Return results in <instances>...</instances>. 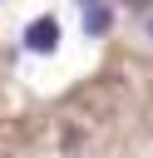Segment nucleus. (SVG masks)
I'll return each mask as SVG.
<instances>
[{"mask_svg": "<svg viewBox=\"0 0 153 158\" xmlns=\"http://www.w3.org/2000/svg\"><path fill=\"white\" fill-rule=\"evenodd\" d=\"M79 25H84L89 40H104L114 30V5L109 0H79Z\"/></svg>", "mask_w": 153, "mask_h": 158, "instance_id": "obj_2", "label": "nucleus"}, {"mask_svg": "<svg viewBox=\"0 0 153 158\" xmlns=\"http://www.w3.org/2000/svg\"><path fill=\"white\" fill-rule=\"evenodd\" d=\"M25 49L30 54H54L59 49V20L54 15H35L25 25Z\"/></svg>", "mask_w": 153, "mask_h": 158, "instance_id": "obj_1", "label": "nucleus"}, {"mask_svg": "<svg viewBox=\"0 0 153 158\" xmlns=\"http://www.w3.org/2000/svg\"><path fill=\"white\" fill-rule=\"evenodd\" d=\"M118 5H128V10H148L153 0H118Z\"/></svg>", "mask_w": 153, "mask_h": 158, "instance_id": "obj_3", "label": "nucleus"}, {"mask_svg": "<svg viewBox=\"0 0 153 158\" xmlns=\"http://www.w3.org/2000/svg\"><path fill=\"white\" fill-rule=\"evenodd\" d=\"M148 40H153V15H148Z\"/></svg>", "mask_w": 153, "mask_h": 158, "instance_id": "obj_4", "label": "nucleus"}]
</instances>
